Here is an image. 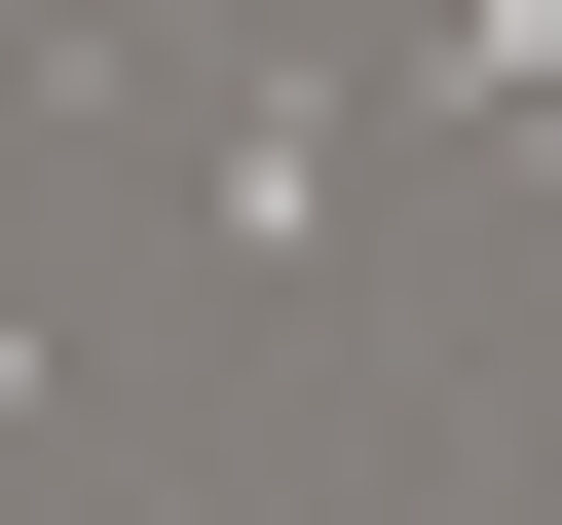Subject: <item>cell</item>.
<instances>
[{
  "label": "cell",
  "mask_w": 562,
  "mask_h": 525,
  "mask_svg": "<svg viewBox=\"0 0 562 525\" xmlns=\"http://www.w3.org/2000/svg\"><path fill=\"white\" fill-rule=\"evenodd\" d=\"M375 113H450V150H562V0H450V38H413Z\"/></svg>",
  "instance_id": "cell-1"
},
{
  "label": "cell",
  "mask_w": 562,
  "mask_h": 525,
  "mask_svg": "<svg viewBox=\"0 0 562 525\" xmlns=\"http://www.w3.org/2000/svg\"><path fill=\"white\" fill-rule=\"evenodd\" d=\"M375 525H487V488H450V450H413V488H375Z\"/></svg>",
  "instance_id": "cell-2"
}]
</instances>
